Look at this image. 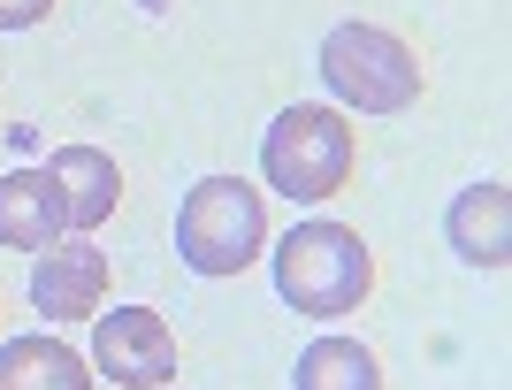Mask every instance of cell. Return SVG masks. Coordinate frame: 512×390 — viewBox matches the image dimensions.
I'll return each mask as SVG.
<instances>
[{
  "label": "cell",
  "instance_id": "cell-1",
  "mask_svg": "<svg viewBox=\"0 0 512 390\" xmlns=\"http://www.w3.org/2000/svg\"><path fill=\"white\" fill-rule=\"evenodd\" d=\"M367 283H375V260H367L360 230H344V222H329V215L299 222V230L276 245V291H283V306H299L306 322L352 314V306L367 299Z\"/></svg>",
  "mask_w": 512,
  "mask_h": 390
},
{
  "label": "cell",
  "instance_id": "cell-2",
  "mask_svg": "<svg viewBox=\"0 0 512 390\" xmlns=\"http://www.w3.org/2000/svg\"><path fill=\"white\" fill-rule=\"evenodd\" d=\"M268 238V207L245 176H199L176 207V253L192 276H237Z\"/></svg>",
  "mask_w": 512,
  "mask_h": 390
},
{
  "label": "cell",
  "instance_id": "cell-3",
  "mask_svg": "<svg viewBox=\"0 0 512 390\" xmlns=\"http://www.w3.org/2000/svg\"><path fill=\"white\" fill-rule=\"evenodd\" d=\"M321 85L360 115H406L421 100V62L406 39H390L375 23H337L321 39Z\"/></svg>",
  "mask_w": 512,
  "mask_h": 390
},
{
  "label": "cell",
  "instance_id": "cell-4",
  "mask_svg": "<svg viewBox=\"0 0 512 390\" xmlns=\"http://www.w3.org/2000/svg\"><path fill=\"white\" fill-rule=\"evenodd\" d=\"M260 169H268V184H276L283 199H329L344 176H352V130H344L337 108L299 100V108H283L276 123H268Z\"/></svg>",
  "mask_w": 512,
  "mask_h": 390
},
{
  "label": "cell",
  "instance_id": "cell-5",
  "mask_svg": "<svg viewBox=\"0 0 512 390\" xmlns=\"http://www.w3.org/2000/svg\"><path fill=\"white\" fill-rule=\"evenodd\" d=\"M92 360L123 390H161L176 375V337L153 306H115V314L92 322Z\"/></svg>",
  "mask_w": 512,
  "mask_h": 390
},
{
  "label": "cell",
  "instance_id": "cell-6",
  "mask_svg": "<svg viewBox=\"0 0 512 390\" xmlns=\"http://www.w3.org/2000/svg\"><path fill=\"white\" fill-rule=\"evenodd\" d=\"M107 299V260L92 245H46V260L31 268V306L46 322H92Z\"/></svg>",
  "mask_w": 512,
  "mask_h": 390
},
{
  "label": "cell",
  "instance_id": "cell-7",
  "mask_svg": "<svg viewBox=\"0 0 512 390\" xmlns=\"http://www.w3.org/2000/svg\"><path fill=\"white\" fill-rule=\"evenodd\" d=\"M62 230H69V207H62V192H54V176H46V169L0 176V245L46 253V245H62Z\"/></svg>",
  "mask_w": 512,
  "mask_h": 390
},
{
  "label": "cell",
  "instance_id": "cell-8",
  "mask_svg": "<svg viewBox=\"0 0 512 390\" xmlns=\"http://www.w3.org/2000/svg\"><path fill=\"white\" fill-rule=\"evenodd\" d=\"M444 238H451V253L474 260V268H505L512 260V199H505V184H474V192L451 199Z\"/></svg>",
  "mask_w": 512,
  "mask_h": 390
},
{
  "label": "cell",
  "instance_id": "cell-9",
  "mask_svg": "<svg viewBox=\"0 0 512 390\" xmlns=\"http://www.w3.org/2000/svg\"><path fill=\"white\" fill-rule=\"evenodd\" d=\"M46 176H54V192H62V207H69V230L107 222L115 199H123V176H115V161H107L100 146H62L46 161Z\"/></svg>",
  "mask_w": 512,
  "mask_h": 390
},
{
  "label": "cell",
  "instance_id": "cell-10",
  "mask_svg": "<svg viewBox=\"0 0 512 390\" xmlns=\"http://www.w3.org/2000/svg\"><path fill=\"white\" fill-rule=\"evenodd\" d=\"M0 390H92V375L62 337H8L0 345Z\"/></svg>",
  "mask_w": 512,
  "mask_h": 390
},
{
  "label": "cell",
  "instance_id": "cell-11",
  "mask_svg": "<svg viewBox=\"0 0 512 390\" xmlns=\"http://www.w3.org/2000/svg\"><path fill=\"white\" fill-rule=\"evenodd\" d=\"M291 390H383V368H375V352L352 345V337H314V345L299 352Z\"/></svg>",
  "mask_w": 512,
  "mask_h": 390
},
{
  "label": "cell",
  "instance_id": "cell-12",
  "mask_svg": "<svg viewBox=\"0 0 512 390\" xmlns=\"http://www.w3.org/2000/svg\"><path fill=\"white\" fill-rule=\"evenodd\" d=\"M46 8H54V0H0V31H31Z\"/></svg>",
  "mask_w": 512,
  "mask_h": 390
}]
</instances>
